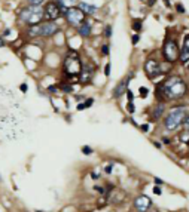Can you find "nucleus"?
Listing matches in <instances>:
<instances>
[{"label": "nucleus", "instance_id": "1", "mask_svg": "<svg viewBox=\"0 0 189 212\" xmlns=\"http://www.w3.org/2000/svg\"><path fill=\"white\" fill-rule=\"evenodd\" d=\"M186 94H188V85L180 76H170L156 88V95L161 102L182 100Z\"/></svg>", "mask_w": 189, "mask_h": 212}, {"label": "nucleus", "instance_id": "2", "mask_svg": "<svg viewBox=\"0 0 189 212\" xmlns=\"http://www.w3.org/2000/svg\"><path fill=\"white\" fill-rule=\"evenodd\" d=\"M18 19L25 24L27 27L40 24V21L43 19V9H42V6H31V5L25 6L19 11Z\"/></svg>", "mask_w": 189, "mask_h": 212}, {"label": "nucleus", "instance_id": "3", "mask_svg": "<svg viewBox=\"0 0 189 212\" xmlns=\"http://www.w3.org/2000/svg\"><path fill=\"white\" fill-rule=\"evenodd\" d=\"M80 70H82V62H80L79 54L76 50H69L67 56L63 61V71L67 77H79Z\"/></svg>", "mask_w": 189, "mask_h": 212}, {"label": "nucleus", "instance_id": "4", "mask_svg": "<svg viewBox=\"0 0 189 212\" xmlns=\"http://www.w3.org/2000/svg\"><path fill=\"white\" fill-rule=\"evenodd\" d=\"M186 114H188V111H186L185 107H174V108H171V111L167 114L165 120H164L165 129H168V131H176V129L182 125V122H183V119Z\"/></svg>", "mask_w": 189, "mask_h": 212}, {"label": "nucleus", "instance_id": "5", "mask_svg": "<svg viewBox=\"0 0 189 212\" xmlns=\"http://www.w3.org/2000/svg\"><path fill=\"white\" fill-rule=\"evenodd\" d=\"M168 70H170V65H165L164 62H159L155 58H149L144 62V73L149 79H155L161 74H165Z\"/></svg>", "mask_w": 189, "mask_h": 212}, {"label": "nucleus", "instance_id": "6", "mask_svg": "<svg viewBox=\"0 0 189 212\" xmlns=\"http://www.w3.org/2000/svg\"><path fill=\"white\" fill-rule=\"evenodd\" d=\"M179 54H180V49H179L177 42L171 37H167L164 40V45H162V56L167 62L173 64L174 61L179 59Z\"/></svg>", "mask_w": 189, "mask_h": 212}, {"label": "nucleus", "instance_id": "7", "mask_svg": "<svg viewBox=\"0 0 189 212\" xmlns=\"http://www.w3.org/2000/svg\"><path fill=\"white\" fill-rule=\"evenodd\" d=\"M64 18H66V21L72 25V27L78 28L82 23H85V18L86 15L84 12L80 11L78 6H73V8H69L66 13H64Z\"/></svg>", "mask_w": 189, "mask_h": 212}, {"label": "nucleus", "instance_id": "8", "mask_svg": "<svg viewBox=\"0 0 189 212\" xmlns=\"http://www.w3.org/2000/svg\"><path fill=\"white\" fill-rule=\"evenodd\" d=\"M61 11H60V6L55 2H48L43 8V18L46 21H55L57 18H60Z\"/></svg>", "mask_w": 189, "mask_h": 212}, {"label": "nucleus", "instance_id": "9", "mask_svg": "<svg viewBox=\"0 0 189 212\" xmlns=\"http://www.w3.org/2000/svg\"><path fill=\"white\" fill-rule=\"evenodd\" d=\"M58 24L55 21H46L40 24V37H52L55 33H58Z\"/></svg>", "mask_w": 189, "mask_h": 212}, {"label": "nucleus", "instance_id": "10", "mask_svg": "<svg viewBox=\"0 0 189 212\" xmlns=\"http://www.w3.org/2000/svg\"><path fill=\"white\" fill-rule=\"evenodd\" d=\"M134 208L137 209L138 212H148L152 208V200H150V197L148 196H138L137 199L134 200Z\"/></svg>", "mask_w": 189, "mask_h": 212}, {"label": "nucleus", "instance_id": "11", "mask_svg": "<svg viewBox=\"0 0 189 212\" xmlns=\"http://www.w3.org/2000/svg\"><path fill=\"white\" fill-rule=\"evenodd\" d=\"M94 73H95V68L92 65H88V64H82V70H80V74H79V80L82 82L84 85L89 83L94 77Z\"/></svg>", "mask_w": 189, "mask_h": 212}, {"label": "nucleus", "instance_id": "12", "mask_svg": "<svg viewBox=\"0 0 189 212\" xmlns=\"http://www.w3.org/2000/svg\"><path fill=\"white\" fill-rule=\"evenodd\" d=\"M132 79V73H130L128 76H127L125 79H122L119 83L115 86L113 89V98H119L122 94H125L127 89H128V83H130V80Z\"/></svg>", "mask_w": 189, "mask_h": 212}, {"label": "nucleus", "instance_id": "13", "mask_svg": "<svg viewBox=\"0 0 189 212\" xmlns=\"http://www.w3.org/2000/svg\"><path fill=\"white\" fill-rule=\"evenodd\" d=\"M179 61L183 65H186L189 62V34L183 40V45H182V49H180V54H179Z\"/></svg>", "mask_w": 189, "mask_h": 212}, {"label": "nucleus", "instance_id": "14", "mask_svg": "<svg viewBox=\"0 0 189 212\" xmlns=\"http://www.w3.org/2000/svg\"><path fill=\"white\" fill-rule=\"evenodd\" d=\"M55 3L60 6V11H61V15L64 17V13L66 11L69 9V8H73V6L78 3V0H55Z\"/></svg>", "mask_w": 189, "mask_h": 212}, {"label": "nucleus", "instance_id": "15", "mask_svg": "<svg viewBox=\"0 0 189 212\" xmlns=\"http://www.w3.org/2000/svg\"><path fill=\"white\" fill-rule=\"evenodd\" d=\"M78 8H79L85 15H95V12H97V8H95V6L89 5V3H86V2H79Z\"/></svg>", "mask_w": 189, "mask_h": 212}, {"label": "nucleus", "instance_id": "16", "mask_svg": "<svg viewBox=\"0 0 189 212\" xmlns=\"http://www.w3.org/2000/svg\"><path fill=\"white\" fill-rule=\"evenodd\" d=\"M78 33H79L80 37H84V39H88L89 36H91V24L89 23H82L78 27Z\"/></svg>", "mask_w": 189, "mask_h": 212}, {"label": "nucleus", "instance_id": "17", "mask_svg": "<svg viewBox=\"0 0 189 212\" xmlns=\"http://www.w3.org/2000/svg\"><path fill=\"white\" fill-rule=\"evenodd\" d=\"M27 36L30 39H35V37H40V24H36V25H30L27 28Z\"/></svg>", "mask_w": 189, "mask_h": 212}, {"label": "nucleus", "instance_id": "18", "mask_svg": "<svg viewBox=\"0 0 189 212\" xmlns=\"http://www.w3.org/2000/svg\"><path fill=\"white\" fill-rule=\"evenodd\" d=\"M164 110H165V107H164V102H159L158 106L154 108V120L156 122L158 119L162 116V113H164Z\"/></svg>", "mask_w": 189, "mask_h": 212}, {"label": "nucleus", "instance_id": "19", "mask_svg": "<svg viewBox=\"0 0 189 212\" xmlns=\"http://www.w3.org/2000/svg\"><path fill=\"white\" fill-rule=\"evenodd\" d=\"M142 19H134V21H132V30H134V31H136V33H138V31H140V30H142V28H143V25H142Z\"/></svg>", "mask_w": 189, "mask_h": 212}, {"label": "nucleus", "instance_id": "20", "mask_svg": "<svg viewBox=\"0 0 189 212\" xmlns=\"http://www.w3.org/2000/svg\"><path fill=\"white\" fill-rule=\"evenodd\" d=\"M58 88H60L61 90H64V92H72V90H73L72 85H70V83H66V82L60 83V85H58Z\"/></svg>", "mask_w": 189, "mask_h": 212}, {"label": "nucleus", "instance_id": "21", "mask_svg": "<svg viewBox=\"0 0 189 212\" xmlns=\"http://www.w3.org/2000/svg\"><path fill=\"white\" fill-rule=\"evenodd\" d=\"M180 141H182V142H185V144H189V131H186V129H185L183 132L180 134Z\"/></svg>", "mask_w": 189, "mask_h": 212}, {"label": "nucleus", "instance_id": "22", "mask_svg": "<svg viewBox=\"0 0 189 212\" xmlns=\"http://www.w3.org/2000/svg\"><path fill=\"white\" fill-rule=\"evenodd\" d=\"M104 37H106V39H110V37H112V25H110V24H107V25L104 27Z\"/></svg>", "mask_w": 189, "mask_h": 212}, {"label": "nucleus", "instance_id": "23", "mask_svg": "<svg viewBox=\"0 0 189 212\" xmlns=\"http://www.w3.org/2000/svg\"><path fill=\"white\" fill-rule=\"evenodd\" d=\"M25 2L31 6H42L45 3V0H25Z\"/></svg>", "mask_w": 189, "mask_h": 212}, {"label": "nucleus", "instance_id": "24", "mask_svg": "<svg viewBox=\"0 0 189 212\" xmlns=\"http://www.w3.org/2000/svg\"><path fill=\"white\" fill-rule=\"evenodd\" d=\"M101 54H103V55H109V54H110V46L109 45H103V46H101Z\"/></svg>", "mask_w": 189, "mask_h": 212}, {"label": "nucleus", "instance_id": "25", "mask_svg": "<svg viewBox=\"0 0 189 212\" xmlns=\"http://www.w3.org/2000/svg\"><path fill=\"white\" fill-rule=\"evenodd\" d=\"M138 92H140V95H142V98H146L148 94H149V89H148V88H140Z\"/></svg>", "mask_w": 189, "mask_h": 212}, {"label": "nucleus", "instance_id": "26", "mask_svg": "<svg viewBox=\"0 0 189 212\" xmlns=\"http://www.w3.org/2000/svg\"><path fill=\"white\" fill-rule=\"evenodd\" d=\"M182 125H183V128L186 129V131H189V116H188V114L185 116V119H183V122H182Z\"/></svg>", "mask_w": 189, "mask_h": 212}, {"label": "nucleus", "instance_id": "27", "mask_svg": "<svg viewBox=\"0 0 189 212\" xmlns=\"http://www.w3.org/2000/svg\"><path fill=\"white\" fill-rule=\"evenodd\" d=\"M82 153L86 154V156H89V154H92V148L91 147H82Z\"/></svg>", "mask_w": 189, "mask_h": 212}, {"label": "nucleus", "instance_id": "28", "mask_svg": "<svg viewBox=\"0 0 189 212\" xmlns=\"http://www.w3.org/2000/svg\"><path fill=\"white\" fill-rule=\"evenodd\" d=\"M127 111L131 113V114L136 111V107H134V104H132V102H128V106H127Z\"/></svg>", "mask_w": 189, "mask_h": 212}, {"label": "nucleus", "instance_id": "29", "mask_svg": "<svg viewBox=\"0 0 189 212\" xmlns=\"http://www.w3.org/2000/svg\"><path fill=\"white\" fill-rule=\"evenodd\" d=\"M104 76H110V62H107L106 65H104Z\"/></svg>", "mask_w": 189, "mask_h": 212}, {"label": "nucleus", "instance_id": "30", "mask_svg": "<svg viewBox=\"0 0 189 212\" xmlns=\"http://www.w3.org/2000/svg\"><path fill=\"white\" fill-rule=\"evenodd\" d=\"M127 96H128V102H132V100H134V94H132L130 89H127Z\"/></svg>", "mask_w": 189, "mask_h": 212}, {"label": "nucleus", "instance_id": "31", "mask_svg": "<svg viewBox=\"0 0 189 212\" xmlns=\"http://www.w3.org/2000/svg\"><path fill=\"white\" fill-rule=\"evenodd\" d=\"M138 40H140V34L136 33L134 36H132V45H137V43H138Z\"/></svg>", "mask_w": 189, "mask_h": 212}, {"label": "nucleus", "instance_id": "32", "mask_svg": "<svg viewBox=\"0 0 189 212\" xmlns=\"http://www.w3.org/2000/svg\"><path fill=\"white\" fill-rule=\"evenodd\" d=\"M92 102H94V100H92V98H88V100H86L85 102H84V106H85V108H89V107L92 106Z\"/></svg>", "mask_w": 189, "mask_h": 212}, {"label": "nucleus", "instance_id": "33", "mask_svg": "<svg viewBox=\"0 0 189 212\" xmlns=\"http://www.w3.org/2000/svg\"><path fill=\"white\" fill-rule=\"evenodd\" d=\"M112 168H113V165H112V163L106 165V168H104V172H106V173H112Z\"/></svg>", "mask_w": 189, "mask_h": 212}, {"label": "nucleus", "instance_id": "34", "mask_svg": "<svg viewBox=\"0 0 189 212\" xmlns=\"http://www.w3.org/2000/svg\"><path fill=\"white\" fill-rule=\"evenodd\" d=\"M19 89H21V92H27L29 86H27V83H21L19 85Z\"/></svg>", "mask_w": 189, "mask_h": 212}, {"label": "nucleus", "instance_id": "35", "mask_svg": "<svg viewBox=\"0 0 189 212\" xmlns=\"http://www.w3.org/2000/svg\"><path fill=\"white\" fill-rule=\"evenodd\" d=\"M94 190H95V191H98L100 194H104V189H103V187H98V185H95V187H94Z\"/></svg>", "mask_w": 189, "mask_h": 212}, {"label": "nucleus", "instance_id": "36", "mask_svg": "<svg viewBox=\"0 0 189 212\" xmlns=\"http://www.w3.org/2000/svg\"><path fill=\"white\" fill-rule=\"evenodd\" d=\"M58 89H60L58 86H49V88H48V90H49V92H57Z\"/></svg>", "mask_w": 189, "mask_h": 212}, {"label": "nucleus", "instance_id": "37", "mask_svg": "<svg viewBox=\"0 0 189 212\" xmlns=\"http://www.w3.org/2000/svg\"><path fill=\"white\" fill-rule=\"evenodd\" d=\"M154 193H155V194H158V196H159L161 193H162V191H161V189L158 187V185H156V187H154Z\"/></svg>", "mask_w": 189, "mask_h": 212}, {"label": "nucleus", "instance_id": "38", "mask_svg": "<svg viewBox=\"0 0 189 212\" xmlns=\"http://www.w3.org/2000/svg\"><path fill=\"white\" fill-rule=\"evenodd\" d=\"M176 9H177L179 12H182V13H185V8L182 5H176Z\"/></svg>", "mask_w": 189, "mask_h": 212}, {"label": "nucleus", "instance_id": "39", "mask_svg": "<svg viewBox=\"0 0 189 212\" xmlns=\"http://www.w3.org/2000/svg\"><path fill=\"white\" fill-rule=\"evenodd\" d=\"M142 131H143V132H148V131H149V125H142Z\"/></svg>", "mask_w": 189, "mask_h": 212}, {"label": "nucleus", "instance_id": "40", "mask_svg": "<svg viewBox=\"0 0 189 212\" xmlns=\"http://www.w3.org/2000/svg\"><path fill=\"white\" fill-rule=\"evenodd\" d=\"M155 184H156V185H162V179H161V178H155Z\"/></svg>", "mask_w": 189, "mask_h": 212}, {"label": "nucleus", "instance_id": "41", "mask_svg": "<svg viewBox=\"0 0 189 212\" xmlns=\"http://www.w3.org/2000/svg\"><path fill=\"white\" fill-rule=\"evenodd\" d=\"M5 46V40H3V37L0 36V48H3Z\"/></svg>", "mask_w": 189, "mask_h": 212}, {"label": "nucleus", "instance_id": "42", "mask_svg": "<svg viewBox=\"0 0 189 212\" xmlns=\"http://www.w3.org/2000/svg\"><path fill=\"white\" fill-rule=\"evenodd\" d=\"M156 0H148V6H154Z\"/></svg>", "mask_w": 189, "mask_h": 212}, {"label": "nucleus", "instance_id": "43", "mask_svg": "<svg viewBox=\"0 0 189 212\" xmlns=\"http://www.w3.org/2000/svg\"><path fill=\"white\" fill-rule=\"evenodd\" d=\"M91 177H92V178H94V179H98V173L92 172V173H91Z\"/></svg>", "mask_w": 189, "mask_h": 212}, {"label": "nucleus", "instance_id": "44", "mask_svg": "<svg viewBox=\"0 0 189 212\" xmlns=\"http://www.w3.org/2000/svg\"><path fill=\"white\" fill-rule=\"evenodd\" d=\"M78 110H85V106H84V104H79V106H78Z\"/></svg>", "mask_w": 189, "mask_h": 212}, {"label": "nucleus", "instance_id": "45", "mask_svg": "<svg viewBox=\"0 0 189 212\" xmlns=\"http://www.w3.org/2000/svg\"><path fill=\"white\" fill-rule=\"evenodd\" d=\"M164 3H165L167 8H170V6H171V5H170V2H168V0H164Z\"/></svg>", "mask_w": 189, "mask_h": 212}, {"label": "nucleus", "instance_id": "46", "mask_svg": "<svg viewBox=\"0 0 189 212\" xmlns=\"http://www.w3.org/2000/svg\"><path fill=\"white\" fill-rule=\"evenodd\" d=\"M154 144H155V147H156V148H161V144H159V142H154Z\"/></svg>", "mask_w": 189, "mask_h": 212}, {"label": "nucleus", "instance_id": "47", "mask_svg": "<svg viewBox=\"0 0 189 212\" xmlns=\"http://www.w3.org/2000/svg\"><path fill=\"white\" fill-rule=\"evenodd\" d=\"M162 141H164L165 144H170V140H168V138H164V140H162Z\"/></svg>", "mask_w": 189, "mask_h": 212}, {"label": "nucleus", "instance_id": "48", "mask_svg": "<svg viewBox=\"0 0 189 212\" xmlns=\"http://www.w3.org/2000/svg\"><path fill=\"white\" fill-rule=\"evenodd\" d=\"M148 212H158V211H156V209H152V208H150V209H149Z\"/></svg>", "mask_w": 189, "mask_h": 212}, {"label": "nucleus", "instance_id": "49", "mask_svg": "<svg viewBox=\"0 0 189 212\" xmlns=\"http://www.w3.org/2000/svg\"><path fill=\"white\" fill-rule=\"evenodd\" d=\"M186 67H188V70H189V62H188V64H186Z\"/></svg>", "mask_w": 189, "mask_h": 212}]
</instances>
